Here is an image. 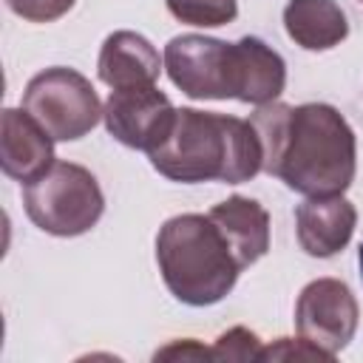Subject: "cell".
I'll use <instances>...</instances> for the list:
<instances>
[{
  "instance_id": "cell-6",
  "label": "cell",
  "mask_w": 363,
  "mask_h": 363,
  "mask_svg": "<svg viewBox=\"0 0 363 363\" xmlns=\"http://www.w3.org/2000/svg\"><path fill=\"white\" fill-rule=\"evenodd\" d=\"M230 51L233 43L204 34H179L164 45V71L170 82L193 99H233Z\"/></svg>"
},
{
  "instance_id": "cell-8",
  "label": "cell",
  "mask_w": 363,
  "mask_h": 363,
  "mask_svg": "<svg viewBox=\"0 0 363 363\" xmlns=\"http://www.w3.org/2000/svg\"><path fill=\"white\" fill-rule=\"evenodd\" d=\"M102 119H105L108 133L116 142L133 150L150 153L170 133L176 108L167 99V94H162L156 85L122 88V91H111L102 108Z\"/></svg>"
},
{
  "instance_id": "cell-21",
  "label": "cell",
  "mask_w": 363,
  "mask_h": 363,
  "mask_svg": "<svg viewBox=\"0 0 363 363\" xmlns=\"http://www.w3.org/2000/svg\"><path fill=\"white\" fill-rule=\"evenodd\" d=\"M360 3H363V0H360Z\"/></svg>"
},
{
  "instance_id": "cell-4",
  "label": "cell",
  "mask_w": 363,
  "mask_h": 363,
  "mask_svg": "<svg viewBox=\"0 0 363 363\" xmlns=\"http://www.w3.org/2000/svg\"><path fill=\"white\" fill-rule=\"evenodd\" d=\"M23 204L28 218L51 235H82L88 233L102 210L105 196L94 173L74 162H54L40 179L26 184Z\"/></svg>"
},
{
  "instance_id": "cell-19",
  "label": "cell",
  "mask_w": 363,
  "mask_h": 363,
  "mask_svg": "<svg viewBox=\"0 0 363 363\" xmlns=\"http://www.w3.org/2000/svg\"><path fill=\"white\" fill-rule=\"evenodd\" d=\"M173 354H182V357H213V352H207V349H201V346H193V343H187V346L173 343V346L156 352V360H159V357H173Z\"/></svg>"
},
{
  "instance_id": "cell-3",
  "label": "cell",
  "mask_w": 363,
  "mask_h": 363,
  "mask_svg": "<svg viewBox=\"0 0 363 363\" xmlns=\"http://www.w3.org/2000/svg\"><path fill=\"white\" fill-rule=\"evenodd\" d=\"M159 272L182 303H218L238 281V261L210 216L182 213L167 218L156 235Z\"/></svg>"
},
{
  "instance_id": "cell-17",
  "label": "cell",
  "mask_w": 363,
  "mask_h": 363,
  "mask_svg": "<svg viewBox=\"0 0 363 363\" xmlns=\"http://www.w3.org/2000/svg\"><path fill=\"white\" fill-rule=\"evenodd\" d=\"M258 360H335V354L323 352L320 346L309 343L306 337L292 340V337H278V343L261 349Z\"/></svg>"
},
{
  "instance_id": "cell-15",
  "label": "cell",
  "mask_w": 363,
  "mask_h": 363,
  "mask_svg": "<svg viewBox=\"0 0 363 363\" xmlns=\"http://www.w3.org/2000/svg\"><path fill=\"white\" fill-rule=\"evenodd\" d=\"M167 11L187 26L199 28H213V26H227L238 14L235 0H167Z\"/></svg>"
},
{
  "instance_id": "cell-13",
  "label": "cell",
  "mask_w": 363,
  "mask_h": 363,
  "mask_svg": "<svg viewBox=\"0 0 363 363\" xmlns=\"http://www.w3.org/2000/svg\"><path fill=\"white\" fill-rule=\"evenodd\" d=\"M227 238L238 267L255 264L269 250V213L247 196H230L207 213Z\"/></svg>"
},
{
  "instance_id": "cell-7",
  "label": "cell",
  "mask_w": 363,
  "mask_h": 363,
  "mask_svg": "<svg viewBox=\"0 0 363 363\" xmlns=\"http://www.w3.org/2000/svg\"><path fill=\"white\" fill-rule=\"evenodd\" d=\"M295 326L301 337L337 354L357 329V301L352 289L337 278L309 281L295 303Z\"/></svg>"
},
{
  "instance_id": "cell-1",
  "label": "cell",
  "mask_w": 363,
  "mask_h": 363,
  "mask_svg": "<svg viewBox=\"0 0 363 363\" xmlns=\"http://www.w3.org/2000/svg\"><path fill=\"white\" fill-rule=\"evenodd\" d=\"M250 122L264 150L261 170L278 176L289 190L303 196H337L352 184L357 142L337 108L326 102H267Z\"/></svg>"
},
{
  "instance_id": "cell-12",
  "label": "cell",
  "mask_w": 363,
  "mask_h": 363,
  "mask_svg": "<svg viewBox=\"0 0 363 363\" xmlns=\"http://www.w3.org/2000/svg\"><path fill=\"white\" fill-rule=\"evenodd\" d=\"M96 71L99 79L113 91L150 88L159 79L162 62H159V51L150 45L147 37L136 31H113L102 43Z\"/></svg>"
},
{
  "instance_id": "cell-18",
  "label": "cell",
  "mask_w": 363,
  "mask_h": 363,
  "mask_svg": "<svg viewBox=\"0 0 363 363\" xmlns=\"http://www.w3.org/2000/svg\"><path fill=\"white\" fill-rule=\"evenodd\" d=\"M77 0H6V6L28 23H54L71 11Z\"/></svg>"
},
{
  "instance_id": "cell-5",
  "label": "cell",
  "mask_w": 363,
  "mask_h": 363,
  "mask_svg": "<svg viewBox=\"0 0 363 363\" xmlns=\"http://www.w3.org/2000/svg\"><path fill=\"white\" fill-rule=\"evenodd\" d=\"M23 108L51 133L54 142L82 139L102 119L94 85L74 68H45L34 74L23 91Z\"/></svg>"
},
{
  "instance_id": "cell-2",
  "label": "cell",
  "mask_w": 363,
  "mask_h": 363,
  "mask_svg": "<svg viewBox=\"0 0 363 363\" xmlns=\"http://www.w3.org/2000/svg\"><path fill=\"white\" fill-rule=\"evenodd\" d=\"M150 164L170 182H250L264 167L261 139L250 119L176 108L170 133L150 153Z\"/></svg>"
},
{
  "instance_id": "cell-14",
  "label": "cell",
  "mask_w": 363,
  "mask_h": 363,
  "mask_svg": "<svg viewBox=\"0 0 363 363\" xmlns=\"http://www.w3.org/2000/svg\"><path fill=\"white\" fill-rule=\"evenodd\" d=\"M289 40L306 51H326L346 40L349 23L335 0H289L284 9Z\"/></svg>"
},
{
  "instance_id": "cell-16",
  "label": "cell",
  "mask_w": 363,
  "mask_h": 363,
  "mask_svg": "<svg viewBox=\"0 0 363 363\" xmlns=\"http://www.w3.org/2000/svg\"><path fill=\"white\" fill-rule=\"evenodd\" d=\"M210 352H213V360H258L261 357V340L255 332L235 326V329L224 332Z\"/></svg>"
},
{
  "instance_id": "cell-9",
  "label": "cell",
  "mask_w": 363,
  "mask_h": 363,
  "mask_svg": "<svg viewBox=\"0 0 363 363\" xmlns=\"http://www.w3.org/2000/svg\"><path fill=\"white\" fill-rule=\"evenodd\" d=\"M0 164L6 176L23 184H31L54 164L51 133L26 108H6L0 116Z\"/></svg>"
},
{
  "instance_id": "cell-20",
  "label": "cell",
  "mask_w": 363,
  "mask_h": 363,
  "mask_svg": "<svg viewBox=\"0 0 363 363\" xmlns=\"http://www.w3.org/2000/svg\"><path fill=\"white\" fill-rule=\"evenodd\" d=\"M357 264H360V278H363V244H360V250H357Z\"/></svg>"
},
{
  "instance_id": "cell-11",
  "label": "cell",
  "mask_w": 363,
  "mask_h": 363,
  "mask_svg": "<svg viewBox=\"0 0 363 363\" xmlns=\"http://www.w3.org/2000/svg\"><path fill=\"white\" fill-rule=\"evenodd\" d=\"M357 224V210L343 193L337 196H309L295 210L298 244L312 258H329L340 252Z\"/></svg>"
},
{
  "instance_id": "cell-10",
  "label": "cell",
  "mask_w": 363,
  "mask_h": 363,
  "mask_svg": "<svg viewBox=\"0 0 363 363\" xmlns=\"http://www.w3.org/2000/svg\"><path fill=\"white\" fill-rule=\"evenodd\" d=\"M286 85V65L278 51H272L258 37H241L230 51V96L267 105L281 96Z\"/></svg>"
}]
</instances>
